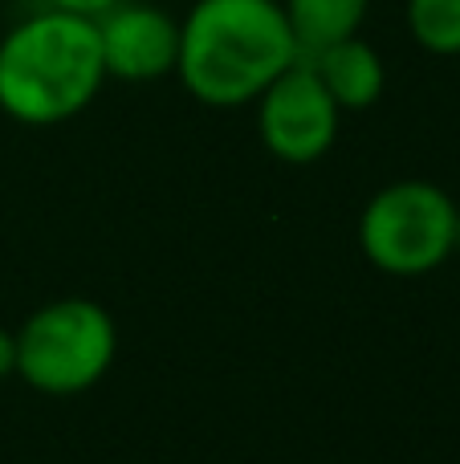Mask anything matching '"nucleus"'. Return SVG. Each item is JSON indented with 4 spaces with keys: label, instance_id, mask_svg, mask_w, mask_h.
I'll return each mask as SVG.
<instances>
[{
    "label": "nucleus",
    "instance_id": "nucleus-3",
    "mask_svg": "<svg viewBox=\"0 0 460 464\" xmlns=\"http://www.w3.org/2000/svg\"><path fill=\"white\" fill-rule=\"evenodd\" d=\"M119 351L114 318L90 297H57L16 330V375L41 395L90 392Z\"/></svg>",
    "mask_w": 460,
    "mask_h": 464
},
{
    "label": "nucleus",
    "instance_id": "nucleus-5",
    "mask_svg": "<svg viewBox=\"0 0 460 464\" xmlns=\"http://www.w3.org/2000/svg\"><path fill=\"white\" fill-rule=\"evenodd\" d=\"M253 106H257V135L265 151L293 168L318 163L339 139L342 111L326 94L306 57H298L285 73H277Z\"/></svg>",
    "mask_w": 460,
    "mask_h": 464
},
{
    "label": "nucleus",
    "instance_id": "nucleus-10",
    "mask_svg": "<svg viewBox=\"0 0 460 464\" xmlns=\"http://www.w3.org/2000/svg\"><path fill=\"white\" fill-rule=\"evenodd\" d=\"M49 8H62V13H73V16H86V21H98L102 13H110L119 0H45Z\"/></svg>",
    "mask_w": 460,
    "mask_h": 464
},
{
    "label": "nucleus",
    "instance_id": "nucleus-9",
    "mask_svg": "<svg viewBox=\"0 0 460 464\" xmlns=\"http://www.w3.org/2000/svg\"><path fill=\"white\" fill-rule=\"evenodd\" d=\"M407 33L432 57H460V0H407Z\"/></svg>",
    "mask_w": 460,
    "mask_h": 464
},
{
    "label": "nucleus",
    "instance_id": "nucleus-2",
    "mask_svg": "<svg viewBox=\"0 0 460 464\" xmlns=\"http://www.w3.org/2000/svg\"><path fill=\"white\" fill-rule=\"evenodd\" d=\"M106 65L86 16L41 8L0 37V111L21 127L70 122L102 94Z\"/></svg>",
    "mask_w": 460,
    "mask_h": 464
},
{
    "label": "nucleus",
    "instance_id": "nucleus-7",
    "mask_svg": "<svg viewBox=\"0 0 460 464\" xmlns=\"http://www.w3.org/2000/svg\"><path fill=\"white\" fill-rule=\"evenodd\" d=\"M314 65L318 82L326 86V94L339 102V111H371L388 90V70L375 45H367L363 37H347L334 45L318 49L306 57Z\"/></svg>",
    "mask_w": 460,
    "mask_h": 464
},
{
    "label": "nucleus",
    "instance_id": "nucleus-8",
    "mask_svg": "<svg viewBox=\"0 0 460 464\" xmlns=\"http://www.w3.org/2000/svg\"><path fill=\"white\" fill-rule=\"evenodd\" d=\"M282 8L293 37H298L302 57H310L334 41L355 37L367 21L371 0H282Z\"/></svg>",
    "mask_w": 460,
    "mask_h": 464
},
{
    "label": "nucleus",
    "instance_id": "nucleus-1",
    "mask_svg": "<svg viewBox=\"0 0 460 464\" xmlns=\"http://www.w3.org/2000/svg\"><path fill=\"white\" fill-rule=\"evenodd\" d=\"M298 57L282 0H196L179 21L176 78L216 111L257 102Z\"/></svg>",
    "mask_w": 460,
    "mask_h": 464
},
{
    "label": "nucleus",
    "instance_id": "nucleus-4",
    "mask_svg": "<svg viewBox=\"0 0 460 464\" xmlns=\"http://www.w3.org/2000/svg\"><path fill=\"white\" fill-rule=\"evenodd\" d=\"M359 245L379 273L424 277L456 253V200L428 179H396L367 200Z\"/></svg>",
    "mask_w": 460,
    "mask_h": 464
},
{
    "label": "nucleus",
    "instance_id": "nucleus-6",
    "mask_svg": "<svg viewBox=\"0 0 460 464\" xmlns=\"http://www.w3.org/2000/svg\"><path fill=\"white\" fill-rule=\"evenodd\" d=\"M102 45L106 78L119 82H155L176 73L179 57V21L147 0H119L110 13L94 21Z\"/></svg>",
    "mask_w": 460,
    "mask_h": 464
},
{
    "label": "nucleus",
    "instance_id": "nucleus-11",
    "mask_svg": "<svg viewBox=\"0 0 460 464\" xmlns=\"http://www.w3.org/2000/svg\"><path fill=\"white\" fill-rule=\"evenodd\" d=\"M16 375V334L0 326V379Z\"/></svg>",
    "mask_w": 460,
    "mask_h": 464
},
{
    "label": "nucleus",
    "instance_id": "nucleus-12",
    "mask_svg": "<svg viewBox=\"0 0 460 464\" xmlns=\"http://www.w3.org/2000/svg\"><path fill=\"white\" fill-rule=\"evenodd\" d=\"M456 253H460V208H456Z\"/></svg>",
    "mask_w": 460,
    "mask_h": 464
}]
</instances>
